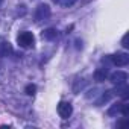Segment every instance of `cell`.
Segmentation results:
<instances>
[{
  "label": "cell",
  "instance_id": "6da1fadb",
  "mask_svg": "<svg viewBox=\"0 0 129 129\" xmlns=\"http://www.w3.org/2000/svg\"><path fill=\"white\" fill-rule=\"evenodd\" d=\"M50 14H52L50 6L46 5V3H40V5L37 6V9H35V21H37V23L46 21V20L50 18Z\"/></svg>",
  "mask_w": 129,
  "mask_h": 129
},
{
  "label": "cell",
  "instance_id": "7a4b0ae2",
  "mask_svg": "<svg viewBox=\"0 0 129 129\" xmlns=\"http://www.w3.org/2000/svg\"><path fill=\"white\" fill-rule=\"evenodd\" d=\"M17 43H18L20 47H24V49L34 47V44H35V37H34L32 32H20L18 37H17Z\"/></svg>",
  "mask_w": 129,
  "mask_h": 129
},
{
  "label": "cell",
  "instance_id": "3957f363",
  "mask_svg": "<svg viewBox=\"0 0 129 129\" xmlns=\"http://www.w3.org/2000/svg\"><path fill=\"white\" fill-rule=\"evenodd\" d=\"M111 62L117 67H124L129 64V55L124 53V52H117L115 55L111 56Z\"/></svg>",
  "mask_w": 129,
  "mask_h": 129
},
{
  "label": "cell",
  "instance_id": "277c9868",
  "mask_svg": "<svg viewBox=\"0 0 129 129\" xmlns=\"http://www.w3.org/2000/svg\"><path fill=\"white\" fill-rule=\"evenodd\" d=\"M58 114H59V117L64 118V120L70 118V115L73 114V106H72V103H70V102H61V103L58 105Z\"/></svg>",
  "mask_w": 129,
  "mask_h": 129
},
{
  "label": "cell",
  "instance_id": "5b68a950",
  "mask_svg": "<svg viewBox=\"0 0 129 129\" xmlns=\"http://www.w3.org/2000/svg\"><path fill=\"white\" fill-rule=\"evenodd\" d=\"M109 81H111L114 85L126 84V81H127V73H126V72H121V70H117V72H114V73L109 76Z\"/></svg>",
  "mask_w": 129,
  "mask_h": 129
},
{
  "label": "cell",
  "instance_id": "8992f818",
  "mask_svg": "<svg viewBox=\"0 0 129 129\" xmlns=\"http://www.w3.org/2000/svg\"><path fill=\"white\" fill-rule=\"evenodd\" d=\"M12 53V46L9 41H2L0 43V58H5L9 56Z\"/></svg>",
  "mask_w": 129,
  "mask_h": 129
},
{
  "label": "cell",
  "instance_id": "52a82bcc",
  "mask_svg": "<svg viewBox=\"0 0 129 129\" xmlns=\"http://www.w3.org/2000/svg\"><path fill=\"white\" fill-rule=\"evenodd\" d=\"M115 96V93H114V90H108V91H105L103 94H102V97L96 102V105L97 106H100V105H103V103H106V102H109L112 97Z\"/></svg>",
  "mask_w": 129,
  "mask_h": 129
},
{
  "label": "cell",
  "instance_id": "ba28073f",
  "mask_svg": "<svg viewBox=\"0 0 129 129\" xmlns=\"http://www.w3.org/2000/svg\"><path fill=\"white\" fill-rule=\"evenodd\" d=\"M41 35H43L44 40H47V41H53V40L58 38V30L53 29V27H49V29H46Z\"/></svg>",
  "mask_w": 129,
  "mask_h": 129
},
{
  "label": "cell",
  "instance_id": "9c48e42d",
  "mask_svg": "<svg viewBox=\"0 0 129 129\" xmlns=\"http://www.w3.org/2000/svg\"><path fill=\"white\" fill-rule=\"evenodd\" d=\"M106 76H108L106 69H97L94 72V81H97V82H103L106 79Z\"/></svg>",
  "mask_w": 129,
  "mask_h": 129
},
{
  "label": "cell",
  "instance_id": "30bf717a",
  "mask_svg": "<svg viewBox=\"0 0 129 129\" xmlns=\"http://www.w3.org/2000/svg\"><path fill=\"white\" fill-rule=\"evenodd\" d=\"M78 0H58V3L62 6V8H72Z\"/></svg>",
  "mask_w": 129,
  "mask_h": 129
},
{
  "label": "cell",
  "instance_id": "8fae6325",
  "mask_svg": "<svg viewBox=\"0 0 129 129\" xmlns=\"http://www.w3.org/2000/svg\"><path fill=\"white\" fill-rule=\"evenodd\" d=\"M120 105H121V103H115V105H112V106L108 109V115H111V117H112V115H117V114L120 112Z\"/></svg>",
  "mask_w": 129,
  "mask_h": 129
},
{
  "label": "cell",
  "instance_id": "7c38bea8",
  "mask_svg": "<svg viewBox=\"0 0 129 129\" xmlns=\"http://www.w3.org/2000/svg\"><path fill=\"white\" fill-rule=\"evenodd\" d=\"M35 91H37V87H35L34 84H29V85H26V88H24V93H26L27 96H34Z\"/></svg>",
  "mask_w": 129,
  "mask_h": 129
},
{
  "label": "cell",
  "instance_id": "4fadbf2b",
  "mask_svg": "<svg viewBox=\"0 0 129 129\" xmlns=\"http://www.w3.org/2000/svg\"><path fill=\"white\" fill-rule=\"evenodd\" d=\"M120 112H121L123 117H127L129 115V105L127 103H121L120 105Z\"/></svg>",
  "mask_w": 129,
  "mask_h": 129
},
{
  "label": "cell",
  "instance_id": "5bb4252c",
  "mask_svg": "<svg viewBox=\"0 0 129 129\" xmlns=\"http://www.w3.org/2000/svg\"><path fill=\"white\" fill-rule=\"evenodd\" d=\"M127 38H129V34H124V37H123V40H121V46H123L124 49L129 47V44H127Z\"/></svg>",
  "mask_w": 129,
  "mask_h": 129
},
{
  "label": "cell",
  "instance_id": "9a60e30c",
  "mask_svg": "<svg viewBox=\"0 0 129 129\" xmlns=\"http://www.w3.org/2000/svg\"><path fill=\"white\" fill-rule=\"evenodd\" d=\"M124 126H129V121L127 120H123V121H118L117 123V127H124Z\"/></svg>",
  "mask_w": 129,
  "mask_h": 129
},
{
  "label": "cell",
  "instance_id": "2e32d148",
  "mask_svg": "<svg viewBox=\"0 0 129 129\" xmlns=\"http://www.w3.org/2000/svg\"><path fill=\"white\" fill-rule=\"evenodd\" d=\"M76 47H78V49H81V47H82V43H81L79 40H76Z\"/></svg>",
  "mask_w": 129,
  "mask_h": 129
},
{
  "label": "cell",
  "instance_id": "e0dca14e",
  "mask_svg": "<svg viewBox=\"0 0 129 129\" xmlns=\"http://www.w3.org/2000/svg\"><path fill=\"white\" fill-rule=\"evenodd\" d=\"M2 2H3V0H0V3H2Z\"/></svg>",
  "mask_w": 129,
  "mask_h": 129
}]
</instances>
